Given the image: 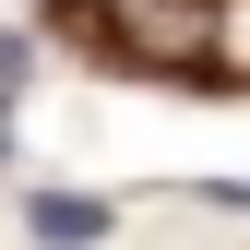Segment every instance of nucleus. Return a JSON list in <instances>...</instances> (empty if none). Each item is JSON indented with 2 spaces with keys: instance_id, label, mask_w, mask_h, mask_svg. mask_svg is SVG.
Wrapping results in <instances>:
<instances>
[{
  "instance_id": "2",
  "label": "nucleus",
  "mask_w": 250,
  "mask_h": 250,
  "mask_svg": "<svg viewBox=\"0 0 250 250\" xmlns=\"http://www.w3.org/2000/svg\"><path fill=\"white\" fill-rule=\"evenodd\" d=\"M214 60H227V72H250V0L227 12V36H214Z\"/></svg>"
},
{
  "instance_id": "1",
  "label": "nucleus",
  "mask_w": 250,
  "mask_h": 250,
  "mask_svg": "<svg viewBox=\"0 0 250 250\" xmlns=\"http://www.w3.org/2000/svg\"><path fill=\"white\" fill-rule=\"evenodd\" d=\"M24 238L36 250H96L107 238V203L96 191H24Z\"/></svg>"
}]
</instances>
